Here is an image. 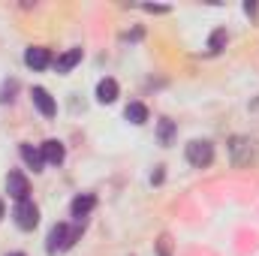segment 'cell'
Segmentation results:
<instances>
[{"mask_svg": "<svg viewBox=\"0 0 259 256\" xmlns=\"http://www.w3.org/2000/svg\"><path fill=\"white\" fill-rule=\"evenodd\" d=\"M223 46H226V30H223V27H217V30L211 33V39H208V52H211V55H217Z\"/></svg>", "mask_w": 259, "mask_h": 256, "instance_id": "5bb4252c", "label": "cell"}, {"mask_svg": "<svg viewBox=\"0 0 259 256\" xmlns=\"http://www.w3.org/2000/svg\"><path fill=\"white\" fill-rule=\"evenodd\" d=\"M78 61H81V49H69V52H66V55H61V58H58V72H69V69H72V66L78 64Z\"/></svg>", "mask_w": 259, "mask_h": 256, "instance_id": "4fadbf2b", "label": "cell"}, {"mask_svg": "<svg viewBox=\"0 0 259 256\" xmlns=\"http://www.w3.org/2000/svg\"><path fill=\"white\" fill-rule=\"evenodd\" d=\"M15 88H18V81H6V84L0 88V103H9L12 94H15Z\"/></svg>", "mask_w": 259, "mask_h": 256, "instance_id": "2e32d148", "label": "cell"}, {"mask_svg": "<svg viewBox=\"0 0 259 256\" xmlns=\"http://www.w3.org/2000/svg\"><path fill=\"white\" fill-rule=\"evenodd\" d=\"M211 160H214V145H211V142L193 139V142L187 145V163H190V166L205 169V166H211Z\"/></svg>", "mask_w": 259, "mask_h": 256, "instance_id": "3957f363", "label": "cell"}, {"mask_svg": "<svg viewBox=\"0 0 259 256\" xmlns=\"http://www.w3.org/2000/svg\"><path fill=\"white\" fill-rule=\"evenodd\" d=\"M97 100L100 103H115L118 100V81L115 78H103L97 84Z\"/></svg>", "mask_w": 259, "mask_h": 256, "instance_id": "8fae6325", "label": "cell"}, {"mask_svg": "<svg viewBox=\"0 0 259 256\" xmlns=\"http://www.w3.org/2000/svg\"><path fill=\"white\" fill-rule=\"evenodd\" d=\"M30 97H33V106H36L46 118H55L58 106H55V100H52V94H49L46 88H33V91H30Z\"/></svg>", "mask_w": 259, "mask_h": 256, "instance_id": "8992f818", "label": "cell"}, {"mask_svg": "<svg viewBox=\"0 0 259 256\" xmlns=\"http://www.w3.org/2000/svg\"><path fill=\"white\" fill-rule=\"evenodd\" d=\"M124 118H127L130 124H136V127H142L145 121H148V109L142 106V103H130L127 112H124Z\"/></svg>", "mask_w": 259, "mask_h": 256, "instance_id": "7c38bea8", "label": "cell"}, {"mask_svg": "<svg viewBox=\"0 0 259 256\" xmlns=\"http://www.w3.org/2000/svg\"><path fill=\"white\" fill-rule=\"evenodd\" d=\"M94 205H97V199H94L91 193H81V196H75V199H72L69 211H72V217H75V220L81 223V220H84V217H88V214L94 211Z\"/></svg>", "mask_w": 259, "mask_h": 256, "instance_id": "ba28073f", "label": "cell"}, {"mask_svg": "<svg viewBox=\"0 0 259 256\" xmlns=\"http://www.w3.org/2000/svg\"><path fill=\"white\" fill-rule=\"evenodd\" d=\"M12 256H24V253H12Z\"/></svg>", "mask_w": 259, "mask_h": 256, "instance_id": "ffe728a7", "label": "cell"}, {"mask_svg": "<svg viewBox=\"0 0 259 256\" xmlns=\"http://www.w3.org/2000/svg\"><path fill=\"white\" fill-rule=\"evenodd\" d=\"M21 157H24V163H27L33 172H42V166H46V160H42V148L21 145Z\"/></svg>", "mask_w": 259, "mask_h": 256, "instance_id": "30bf717a", "label": "cell"}, {"mask_svg": "<svg viewBox=\"0 0 259 256\" xmlns=\"http://www.w3.org/2000/svg\"><path fill=\"white\" fill-rule=\"evenodd\" d=\"M172 133H175L172 121H160V142H163V145H169V142H172Z\"/></svg>", "mask_w": 259, "mask_h": 256, "instance_id": "9a60e30c", "label": "cell"}, {"mask_svg": "<svg viewBox=\"0 0 259 256\" xmlns=\"http://www.w3.org/2000/svg\"><path fill=\"white\" fill-rule=\"evenodd\" d=\"M24 64L30 66V69H46V66L52 64V55H49V49H42V46H30V49L24 52Z\"/></svg>", "mask_w": 259, "mask_h": 256, "instance_id": "52a82bcc", "label": "cell"}, {"mask_svg": "<svg viewBox=\"0 0 259 256\" xmlns=\"http://www.w3.org/2000/svg\"><path fill=\"white\" fill-rule=\"evenodd\" d=\"M12 217H15V226H18V229H36V223H39V208H36L30 199L15 202Z\"/></svg>", "mask_w": 259, "mask_h": 256, "instance_id": "277c9868", "label": "cell"}, {"mask_svg": "<svg viewBox=\"0 0 259 256\" xmlns=\"http://www.w3.org/2000/svg\"><path fill=\"white\" fill-rule=\"evenodd\" d=\"M0 217H3V202H0Z\"/></svg>", "mask_w": 259, "mask_h": 256, "instance_id": "d6986e66", "label": "cell"}, {"mask_svg": "<svg viewBox=\"0 0 259 256\" xmlns=\"http://www.w3.org/2000/svg\"><path fill=\"white\" fill-rule=\"evenodd\" d=\"M229 154H232V163L235 166H250L259 160V142L256 139H247V136H235L232 145H229Z\"/></svg>", "mask_w": 259, "mask_h": 256, "instance_id": "6da1fadb", "label": "cell"}, {"mask_svg": "<svg viewBox=\"0 0 259 256\" xmlns=\"http://www.w3.org/2000/svg\"><path fill=\"white\" fill-rule=\"evenodd\" d=\"M157 253L160 256H172V241H169V235H160V241H157Z\"/></svg>", "mask_w": 259, "mask_h": 256, "instance_id": "e0dca14e", "label": "cell"}, {"mask_svg": "<svg viewBox=\"0 0 259 256\" xmlns=\"http://www.w3.org/2000/svg\"><path fill=\"white\" fill-rule=\"evenodd\" d=\"M78 235H81V226L69 229L66 223H58V226H52V232H49L46 250H49V253H64V250H69V247L78 241Z\"/></svg>", "mask_w": 259, "mask_h": 256, "instance_id": "7a4b0ae2", "label": "cell"}, {"mask_svg": "<svg viewBox=\"0 0 259 256\" xmlns=\"http://www.w3.org/2000/svg\"><path fill=\"white\" fill-rule=\"evenodd\" d=\"M6 190H9V196H12L15 202H24L27 193H30V184H27V178H24L21 172H9V175H6Z\"/></svg>", "mask_w": 259, "mask_h": 256, "instance_id": "5b68a950", "label": "cell"}, {"mask_svg": "<svg viewBox=\"0 0 259 256\" xmlns=\"http://www.w3.org/2000/svg\"><path fill=\"white\" fill-rule=\"evenodd\" d=\"M244 12L247 15H256V3H244Z\"/></svg>", "mask_w": 259, "mask_h": 256, "instance_id": "ac0fdd59", "label": "cell"}, {"mask_svg": "<svg viewBox=\"0 0 259 256\" xmlns=\"http://www.w3.org/2000/svg\"><path fill=\"white\" fill-rule=\"evenodd\" d=\"M64 157H66V151H64V145H61L58 139H49V142L42 145V160H46V163L61 166V163H64Z\"/></svg>", "mask_w": 259, "mask_h": 256, "instance_id": "9c48e42d", "label": "cell"}]
</instances>
